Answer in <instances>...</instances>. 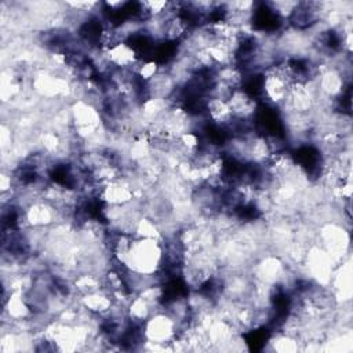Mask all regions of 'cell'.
Listing matches in <instances>:
<instances>
[{
  "instance_id": "3",
  "label": "cell",
  "mask_w": 353,
  "mask_h": 353,
  "mask_svg": "<svg viewBox=\"0 0 353 353\" xmlns=\"http://www.w3.org/2000/svg\"><path fill=\"white\" fill-rule=\"evenodd\" d=\"M79 303H80V306H83L90 313L103 319L112 310V307L114 305V301H113L112 294L102 287V288H99L94 292L79 296Z\"/></svg>"
},
{
  "instance_id": "4",
  "label": "cell",
  "mask_w": 353,
  "mask_h": 353,
  "mask_svg": "<svg viewBox=\"0 0 353 353\" xmlns=\"http://www.w3.org/2000/svg\"><path fill=\"white\" fill-rule=\"evenodd\" d=\"M157 310L160 309L154 307L149 301L137 294L127 305V317L131 324L141 327Z\"/></svg>"
},
{
  "instance_id": "1",
  "label": "cell",
  "mask_w": 353,
  "mask_h": 353,
  "mask_svg": "<svg viewBox=\"0 0 353 353\" xmlns=\"http://www.w3.org/2000/svg\"><path fill=\"white\" fill-rule=\"evenodd\" d=\"M121 265L139 274L159 276L165 269V250L163 240L134 236Z\"/></svg>"
},
{
  "instance_id": "2",
  "label": "cell",
  "mask_w": 353,
  "mask_h": 353,
  "mask_svg": "<svg viewBox=\"0 0 353 353\" xmlns=\"http://www.w3.org/2000/svg\"><path fill=\"white\" fill-rule=\"evenodd\" d=\"M179 330V323L170 313H167L163 309L154 312L141 325V331L145 341L142 350L171 352V342L178 336Z\"/></svg>"
}]
</instances>
